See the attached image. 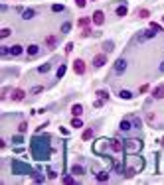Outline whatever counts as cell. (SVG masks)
Wrapping results in <instances>:
<instances>
[{
    "label": "cell",
    "instance_id": "cell-45",
    "mask_svg": "<svg viewBox=\"0 0 164 185\" xmlns=\"http://www.w3.org/2000/svg\"><path fill=\"white\" fill-rule=\"evenodd\" d=\"M42 91H44V87H34V89H32V95H38V92H42Z\"/></svg>",
    "mask_w": 164,
    "mask_h": 185
},
{
    "label": "cell",
    "instance_id": "cell-27",
    "mask_svg": "<svg viewBox=\"0 0 164 185\" xmlns=\"http://www.w3.org/2000/svg\"><path fill=\"white\" fill-rule=\"evenodd\" d=\"M133 128H142V120L138 116H133Z\"/></svg>",
    "mask_w": 164,
    "mask_h": 185
},
{
    "label": "cell",
    "instance_id": "cell-16",
    "mask_svg": "<svg viewBox=\"0 0 164 185\" xmlns=\"http://www.w3.org/2000/svg\"><path fill=\"white\" fill-rule=\"evenodd\" d=\"M26 51H28V55H30V57H36L38 53H40V47H38L36 44H32V45H28V47H26Z\"/></svg>",
    "mask_w": 164,
    "mask_h": 185
},
{
    "label": "cell",
    "instance_id": "cell-1",
    "mask_svg": "<svg viewBox=\"0 0 164 185\" xmlns=\"http://www.w3.org/2000/svg\"><path fill=\"white\" fill-rule=\"evenodd\" d=\"M30 152L40 162L48 159L49 154H52V136L49 134H46V136H34L30 142Z\"/></svg>",
    "mask_w": 164,
    "mask_h": 185
},
{
    "label": "cell",
    "instance_id": "cell-37",
    "mask_svg": "<svg viewBox=\"0 0 164 185\" xmlns=\"http://www.w3.org/2000/svg\"><path fill=\"white\" fill-rule=\"evenodd\" d=\"M0 55H10V47L2 45V47H0Z\"/></svg>",
    "mask_w": 164,
    "mask_h": 185
},
{
    "label": "cell",
    "instance_id": "cell-29",
    "mask_svg": "<svg viewBox=\"0 0 164 185\" xmlns=\"http://www.w3.org/2000/svg\"><path fill=\"white\" fill-rule=\"evenodd\" d=\"M65 71H67V67L65 65H60V69H57V79H61V77H64V75H65Z\"/></svg>",
    "mask_w": 164,
    "mask_h": 185
},
{
    "label": "cell",
    "instance_id": "cell-31",
    "mask_svg": "<svg viewBox=\"0 0 164 185\" xmlns=\"http://www.w3.org/2000/svg\"><path fill=\"white\" fill-rule=\"evenodd\" d=\"M32 177H34V181H36V183H44V175L36 173V171H34V173H32Z\"/></svg>",
    "mask_w": 164,
    "mask_h": 185
},
{
    "label": "cell",
    "instance_id": "cell-36",
    "mask_svg": "<svg viewBox=\"0 0 164 185\" xmlns=\"http://www.w3.org/2000/svg\"><path fill=\"white\" fill-rule=\"evenodd\" d=\"M89 36H93V32H91L89 28H83V32H81V37H89Z\"/></svg>",
    "mask_w": 164,
    "mask_h": 185
},
{
    "label": "cell",
    "instance_id": "cell-22",
    "mask_svg": "<svg viewBox=\"0 0 164 185\" xmlns=\"http://www.w3.org/2000/svg\"><path fill=\"white\" fill-rule=\"evenodd\" d=\"M71 173H73V175H83V173H85V167H81V166H73V167H71Z\"/></svg>",
    "mask_w": 164,
    "mask_h": 185
},
{
    "label": "cell",
    "instance_id": "cell-48",
    "mask_svg": "<svg viewBox=\"0 0 164 185\" xmlns=\"http://www.w3.org/2000/svg\"><path fill=\"white\" fill-rule=\"evenodd\" d=\"M8 91H10V89H8V87H4V89H2V95H0V99H4V96H6V92Z\"/></svg>",
    "mask_w": 164,
    "mask_h": 185
},
{
    "label": "cell",
    "instance_id": "cell-49",
    "mask_svg": "<svg viewBox=\"0 0 164 185\" xmlns=\"http://www.w3.org/2000/svg\"><path fill=\"white\" fill-rule=\"evenodd\" d=\"M71 49H73V44H67V45H65V51H67V53H69V51H71Z\"/></svg>",
    "mask_w": 164,
    "mask_h": 185
},
{
    "label": "cell",
    "instance_id": "cell-40",
    "mask_svg": "<svg viewBox=\"0 0 164 185\" xmlns=\"http://www.w3.org/2000/svg\"><path fill=\"white\" fill-rule=\"evenodd\" d=\"M52 10H53V12H64V6H61V4H53Z\"/></svg>",
    "mask_w": 164,
    "mask_h": 185
},
{
    "label": "cell",
    "instance_id": "cell-10",
    "mask_svg": "<svg viewBox=\"0 0 164 185\" xmlns=\"http://www.w3.org/2000/svg\"><path fill=\"white\" fill-rule=\"evenodd\" d=\"M105 63H107V55H105V53H99V55L93 57V65L95 67H103Z\"/></svg>",
    "mask_w": 164,
    "mask_h": 185
},
{
    "label": "cell",
    "instance_id": "cell-35",
    "mask_svg": "<svg viewBox=\"0 0 164 185\" xmlns=\"http://www.w3.org/2000/svg\"><path fill=\"white\" fill-rule=\"evenodd\" d=\"M12 142H14V144H22V142H24V138H22V132H20L18 136H14V138H12Z\"/></svg>",
    "mask_w": 164,
    "mask_h": 185
},
{
    "label": "cell",
    "instance_id": "cell-44",
    "mask_svg": "<svg viewBox=\"0 0 164 185\" xmlns=\"http://www.w3.org/2000/svg\"><path fill=\"white\" fill-rule=\"evenodd\" d=\"M75 4H77L79 8H85V4H87V0H75Z\"/></svg>",
    "mask_w": 164,
    "mask_h": 185
},
{
    "label": "cell",
    "instance_id": "cell-42",
    "mask_svg": "<svg viewBox=\"0 0 164 185\" xmlns=\"http://www.w3.org/2000/svg\"><path fill=\"white\" fill-rule=\"evenodd\" d=\"M103 103H105L103 99H97V100L93 103V106H95V108H101V106H103Z\"/></svg>",
    "mask_w": 164,
    "mask_h": 185
},
{
    "label": "cell",
    "instance_id": "cell-5",
    "mask_svg": "<svg viewBox=\"0 0 164 185\" xmlns=\"http://www.w3.org/2000/svg\"><path fill=\"white\" fill-rule=\"evenodd\" d=\"M12 173L14 175H32L34 169L28 163L20 162V159H12Z\"/></svg>",
    "mask_w": 164,
    "mask_h": 185
},
{
    "label": "cell",
    "instance_id": "cell-7",
    "mask_svg": "<svg viewBox=\"0 0 164 185\" xmlns=\"http://www.w3.org/2000/svg\"><path fill=\"white\" fill-rule=\"evenodd\" d=\"M127 59H125V57H119V59L115 61V67H113V73L115 75H123L125 71H127Z\"/></svg>",
    "mask_w": 164,
    "mask_h": 185
},
{
    "label": "cell",
    "instance_id": "cell-8",
    "mask_svg": "<svg viewBox=\"0 0 164 185\" xmlns=\"http://www.w3.org/2000/svg\"><path fill=\"white\" fill-rule=\"evenodd\" d=\"M111 148H113V152H115V154L125 152V142L119 140V138H113V140H111Z\"/></svg>",
    "mask_w": 164,
    "mask_h": 185
},
{
    "label": "cell",
    "instance_id": "cell-17",
    "mask_svg": "<svg viewBox=\"0 0 164 185\" xmlns=\"http://www.w3.org/2000/svg\"><path fill=\"white\" fill-rule=\"evenodd\" d=\"M46 45H48L49 49H53L57 45V37L56 36H48V37H46Z\"/></svg>",
    "mask_w": 164,
    "mask_h": 185
},
{
    "label": "cell",
    "instance_id": "cell-28",
    "mask_svg": "<svg viewBox=\"0 0 164 185\" xmlns=\"http://www.w3.org/2000/svg\"><path fill=\"white\" fill-rule=\"evenodd\" d=\"M137 14H138V18H148V16H150V12L146 10V8H140V10H138Z\"/></svg>",
    "mask_w": 164,
    "mask_h": 185
},
{
    "label": "cell",
    "instance_id": "cell-50",
    "mask_svg": "<svg viewBox=\"0 0 164 185\" xmlns=\"http://www.w3.org/2000/svg\"><path fill=\"white\" fill-rule=\"evenodd\" d=\"M158 71H160V73H164V61L160 63V65H158Z\"/></svg>",
    "mask_w": 164,
    "mask_h": 185
},
{
    "label": "cell",
    "instance_id": "cell-43",
    "mask_svg": "<svg viewBox=\"0 0 164 185\" xmlns=\"http://www.w3.org/2000/svg\"><path fill=\"white\" fill-rule=\"evenodd\" d=\"M48 177H49V179H56V177H57V173H56L53 169H48Z\"/></svg>",
    "mask_w": 164,
    "mask_h": 185
},
{
    "label": "cell",
    "instance_id": "cell-2",
    "mask_svg": "<svg viewBox=\"0 0 164 185\" xmlns=\"http://www.w3.org/2000/svg\"><path fill=\"white\" fill-rule=\"evenodd\" d=\"M144 167H146V159L140 158L138 154H131L127 159H125V171H123V175L127 179H131L137 173H140Z\"/></svg>",
    "mask_w": 164,
    "mask_h": 185
},
{
    "label": "cell",
    "instance_id": "cell-20",
    "mask_svg": "<svg viewBox=\"0 0 164 185\" xmlns=\"http://www.w3.org/2000/svg\"><path fill=\"white\" fill-rule=\"evenodd\" d=\"M71 112H73V116H81L83 114V106L81 104H73V106H71Z\"/></svg>",
    "mask_w": 164,
    "mask_h": 185
},
{
    "label": "cell",
    "instance_id": "cell-21",
    "mask_svg": "<svg viewBox=\"0 0 164 185\" xmlns=\"http://www.w3.org/2000/svg\"><path fill=\"white\" fill-rule=\"evenodd\" d=\"M49 71H52V63H44L38 67V73H49Z\"/></svg>",
    "mask_w": 164,
    "mask_h": 185
},
{
    "label": "cell",
    "instance_id": "cell-18",
    "mask_svg": "<svg viewBox=\"0 0 164 185\" xmlns=\"http://www.w3.org/2000/svg\"><path fill=\"white\" fill-rule=\"evenodd\" d=\"M34 16H36V10H34V8H28V10L22 12V18H24V20H32Z\"/></svg>",
    "mask_w": 164,
    "mask_h": 185
},
{
    "label": "cell",
    "instance_id": "cell-11",
    "mask_svg": "<svg viewBox=\"0 0 164 185\" xmlns=\"http://www.w3.org/2000/svg\"><path fill=\"white\" fill-rule=\"evenodd\" d=\"M22 51H24V47H22L20 44H14V45H10V55L18 57V55H22Z\"/></svg>",
    "mask_w": 164,
    "mask_h": 185
},
{
    "label": "cell",
    "instance_id": "cell-12",
    "mask_svg": "<svg viewBox=\"0 0 164 185\" xmlns=\"http://www.w3.org/2000/svg\"><path fill=\"white\" fill-rule=\"evenodd\" d=\"M24 96H26V92H24L22 89H14L12 91V100H18L20 103V100H24Z\"/></svg>",
    "mask_w": 164,
    "mask_h": 185
},
{
    "label": "cell",
    "instance_id": "cell-15",
    "mask_svg": "<svg viewBox=\"0 0 164 185\" xmlns=\"http://www.w3.org/2000/svg\"><path fill=\"white\" fill-rule=\"evenodd\" d=\"M119 128H121V132H129V130L133 128V126H131V120H129V118H123V120H121V124H119Z\"/></svg>",
    "mask_w": 164,
    "mask_h": 185
},
{
    "label": "cell",
    "instance_id": "cell-6",
    "mask_svg": "<svg viewBox=\"0 0 164 185\" xmlns=\"http://www.w3.org/2000/svg\"><path fill=\"white\" fill-rule=\"evenodd\" d=\"M154 36H156V32H154V30H142V32H138L137 36L131 40V44H133V45H134V44H144V41L152 40Z\"/></svg>",
    "mask_w": 164,
    "mask_h": 185
},
{
    "label": "cell",
    "instance_id": "cell-23",
    "mask_svg": "<svg viewBox=\"0 0 164 185\" xmlns=\"http://www.w3.org/2000/svg\"><path fill=\"white\" fill-rule=\"evenodd\" d=\"M113 49H115V44H113V41H103V51L105 53L113 51Z\"/></svg>",
    "mask_w": 164,
    "mask_h": 185
},
{
    "label": "cell",
    "instance_id": "cell-41",
    "mask_svg": "<svg viewBox=\"0 0 164 185\" xmlns=\"http://www.w3.org/2000/svg\"><path fill=\"white\" fill-rule=\"evenodd\" d=\"M10 33H12V32L8 30V28H4V30L0 32V37H8V36H10Z\"/></svg>",
    "mask_w": 164,
    "mask_h": 185
},
{
    "label": "cell",
    "instance_id": "cell-4",
    "mask_svg": "<svg viewBox=\"0 0 164 185\" xmlns=\"http://www.w3.org/2000/svg\"><path fill=\"white\" fill-rule=\"evenodd\" d=\"M142 150V140L140 138H127L125 140V154L131 155V154H140Z\"/></svg>",
    "mask_w": 164,
    "mask_h": 185
},
{
    "label": "cell",
    "instance_id": "cell-13",
    "mask_svg": "<svg viewBox=\"0 0 164 185\" xmlns=\"http://www.w3.org/2000/svg\"><path fill=\"white\" fill-rule=\"evenodd\" d=\"M152 99H164V85L154 87V91H152Z\"/></svg>",
    "mask_w": 164,
    "mask_h": 185
},
{
    "label": "cell",
    "instance_id": "cell-47",
    "mask_svg": "<svg viewBox=\"0 0 164 185\" xmlns=\"http://www.w3.org/2000/svg\"><path fill=\"white\" fill-rule=\"evenodd\" d=\"M140 92H148V85H140V89H138Z\"/></svg>",
    "mask_w": 164,
    "mask_h": 185
},
{
    "label": "cell",
    "instance_id": "cell-24",
    "mask_svg": "<svg viewBox=\"0 0 164 185\" xmlns=\"http://www.w3.org/2000/svg\"><path fill=\"white\" fill-rule=\"evenodd\" d=\"M119 96H121V99H125V100H131V99H133V92L127 91V89H123V91L119 92Z\"/></svg>",
    "mask_w": 164,
    "mask_h": 185
},
{
    "label": "cell",
    "instance_id": "cell-38",
    "mask_svg": "<svg viewBox=\"0 0 164 185\" xmlns=\"http://www.w3.org/2000/svg\"><path fill=\"white\" fill-rule=\"evenodd\" d=\"M79 26H81V28H87V26H89V18H81V20H79Z\"/></svg>",
    "mask_w": 164,
    "mask_h": 185
},
{
    "label": "cell",
    "instance_id": "cell-9",
    "mask_svg": "<svg viewBox=\"0 0 164 185\" xmlns=\"http://www.w3.org/2000/svg\"><path fill=\"white\" fill-rule=\"evenodd\" d=\"M73 71L77 75H83V73H85V61H83V59H75L73 61Z\"/></svg>",
    "mask_w": 164,
    "mask_h": 185
},
{
    "label": "cell",
    "instance_id": "cell-34",
    "mask_svg": "<svg viewBox=\"0 0 164 185\" xmlns=\"http://www.w3.org/2000/svg\"><path fill=\"white\" fill-rule=\"evenodd\" d=\"M69 30H71V22H64V24H61V32H64V33H67Z\"/></svg>",
    "mask_w": 164,
    "mask_h": 185
},
{
    "label": "cell",
    "instance_id": "cell-30",
    "mask_svg": "<svg viewBox=\"0 0 164 185\" xmlns=\"http://www.w3.org/2000/svg\"><path fill=\"white\" fill-rule=\"evenodd\" d=\"M91 138H93V130L87 128L85 132H83V140H91Z\"/></svg>",
    "mask_w": 164,
    "mask_h": 185
},
{
    "label": "cell",
    "instance_id": "cell-51",
    "mask_svg": "<svg viewBox=\"0 0 164 185\" xmlns=\"http://www.w3.org/2000/svg\"><path fill=\"white\" fill-rule=\"evenodd\" d=\"M162 22H164V16H162Z\"/></svg>",
    "mask_w": 164,
    "mask_h": 185
},
{
    "label": "cell",
    "instance_id": "cell-25",
    "mask_svg": "<svg viewBox=\"0 0 164 185\" xmlns=\"http://www.w3.org/2000/svg\"><path fill=\"white\" fill-rule=\"evenodd\" d=\"M107 179H109V171H99L97 173V181L103 183V181H107Z\"/></svg>",
    "mask_w": 164,
    "mask_h": 185
},
{
    "label": "cell",
    "instance_id": "cell-14",
    "mask_svg": "<svg viewBox=\"0 0 164 185\" xmlns=\"http://www.w3.org/2000/svg\"><path fill=\"white\" fill-rule=\"evenodd\" d=\"M93 22L97 24V26H101V24L105 22V16H103V12L97 10V12H93Z\"/></svg>",
    "mask_w": 164,
    "mask_h": 185
},
{
    "label": "cell",
    "instance_id": "cell-32",
    "mask_svg": "<svg viewBox=\"0 0 164 185\" xmlns=\"http://www.w3.org/2000/svg\"><path fill=\"white\" fill-rule=\"evenodd\" d=\"M150 30H154L156 33H158V32H164V30H162V26H160V24H156V22L150 24Z\"/></svg>",
    "mask_w": 164,
    "mask_h": 185
},
{
    "label": "cell",
    "instance_id": "cell-33",
    "mask_svg": "<svg viewBox=\"0 0 164 185\" xmlns=\"http://www.w3.org/2000/svg\"><path fill=\"white\" fill-rule=\"evenodd\" d=\"M97 95H99V99H103V100H107V99H109V92L105 91V89H101V91H97Z\"/></svg>",
    "mask_w": 164,
    "mask_h": 185
},
{
    "label": "cell",
    "instance_id": "cell-39",
    "mask_svg": "<svg viewBox=\"0 0 164 185\" xmlns=\"http://www.w3.org/2000/svg\"><path fill=\"white\" fill-rule=\"evenodd\" d=\"M26 130H28V124H26V122H20V126H18V132H22V134H24Z\"/></svg>",
    "mask_w": 164,
    "mask_h": 185
},
{
    "label": "cell",
    "instance_id": "cell-3",
    "mask_svg": "<svg viewBox=\"0 0 164 185\" xmlns=\"http://www.w3.org/2000/svg\"><path fill=\"white\" fill-rule=\"evenodd\" d=\"M93 152L97 154V155H101V158H107V155H111V152H113L111 140H109V138H99V140H95Z\"/></svg>",
    "mask_w": 164,
    "mask_h": 185
},
{
    "label": "cell",
    "instance_id": "cell-46",
    "mask_svg": "<svg viewBox=\"0 0 164 185\" xmlns=\"http://www.w3.org/2000/svg\"><path fill=\"white\" fill-rule=\"evenodd\" d=\"M64 183H73V177H71V175H65V177H64Z\"/></svg>",
    "mask_w": 164,
    "mask_h": 185
},
{
    "label": "cell",
    "instance_id": "cell-26",
    "mask_svg": "<svg viewBox=\"0 0 164 185\" xmlns=\"http://www.w3.org/2000/svg\"><path fill=\"white\" fill-rule=\"evenodd\" d=\"M71 126H73V128H81V126H83V120L79 118V116H75V118L71 120Z\"/></svg>",
    "mask_w": 164,
    "mask_h": 185
},
{
    "label": "cell",
    "instance_id": "cell-19",
    "mask_svg": "<svg viewBox=\"0 0 164 185\" xmlns=\"http://www.w3.org/2000/svg\"><path fill=\"white\" fill-rule=\"evenodd\" d=\"M127 12H129L127 4H121V6L117 8V16H119V18H123V16H127Z\"/></svg>",
    "mask_w": 164,
    "mask_h": 185
}]
</instances>
